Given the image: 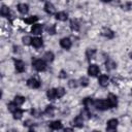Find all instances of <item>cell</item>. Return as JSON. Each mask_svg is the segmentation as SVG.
Listing matches in <instances>:
<instances>
[{
	"label": "cell",
	"instance_id": "6da1fadb",
	"mask_svg": "<svg viewBox=\"0 0 132 132\" xmlns=\"http://www.w3.org/2000/svg\"><path fill=\"white\" fill-rule=\"evenodd\" d=\"M94 106L99 110H106V109L110 108V105L106 99H98V100L94 101Z\"/></svg>",
	"mask_w": 132,
	"mask_h": 132
},
{
	"label": "cell",
	"instance_id": "7a4b0ae2",
	"mask_svg": "<svg viewBox=\"0 0 132 132\" xmlns=\"http://www.w3.org/2000/svg\"><path fill=\"white\" fill-rule=\"evenodd\" d=\"M32 65H33L34 69L37 70V71H44L46 69L45 60H42V59H35L32 62Z\"/></svg>",
	"mask_w": 132,
	"mask_h": 132
},
{
	"label": "cell",
	"instance_id": "3957f363",
	"mask_svg": "<svg viewBox=\"0 0 132 132\" xmlns=\"http://www.w3.org/2000/svg\"><path fill=\"white\" fill-rule=\"evenodd\" d=\"M99 72H100V69L96 64H91L88 68V74L90 76H97Z\"/></svg>",
	"mask_w": 132,
	"mask_h": 132
},
{
	"label": "cell",
	"instance_id": "277c9868",
	"mask_svg": "<svg viewBox=\"0 0 132 132\" xmlns=\"http://www.w3.org/2000/svg\"><path fill=\"white\" fill-rule=\"evenodd\" d=\"M27 86L30 87L31 89H38L40 87V81L37 79V78H34V77H31L27 80Z\"/></svg>",
	"mask_w": 132,
	"mask_h": 132
},
{
	"label": "cell",
	"instance_id": "5b68a950",
	"mask_svg": "<svg viewBox=\"0 0 132 132\" xmlns=\"http://www.w3.org/2000/svg\"><path fill=\"white\" fill-rule=\"evenodd\" d=\"M60 45L64 48V50H69L72 45V41L70 40V38L68 37H64L60 40Z\"/></svg>",
	"mask_w": 132,
	"mask_h": 132
},
{
	"label": "cell",
	"instance_id": "8992f818",
	"mask_svg": "<svg viewBox=\"0 0 132 132\" xmlns=\"http://www.w3.org/2000/svg\"><path fill=\"white\" fill-rule=\"evenodd\" d=\"M107 126H106V130H108V131H111V130H114V129H117V127H118V124H119V121L117 120V119H110V120H108L107 121Z\"/></svg>",
	"mask_w": 132,
	"mask_h": 132
},
{
	"label": "cell",
	"instance_id": "52a82bcc",
	"mask_svg": "<svg viewBox=\"0 0 132 132\" xmlns=\"http://www.w3.org/2000/svg\"><path fill=\"white\" fill-rule=\"evenodd\" d=\"M14 67H15V70L20 73L24 72L25 69H26V66H25V63L22 61V60H14Z\"/></svg>",
	"mask_w": 132,
	"mask_h": 132
},
{
	"label": "cell",
	"instance_id": "ba28073f",
	"mask_svg": "<svg viewBox=\"0 0 132 132\" xmlns=\"http://www.w3.org/2000/svg\"><path fill=\"white\" fill-rule=\"evenodd\" d=\"M101 34H102L104 37H106L107 39H111V38L114 37V33H113V31L110 30L109 28H103L102 31H101Z\"/></svg>",
	"mask_w": 132,
	"mask_h": 132
},
{
	"label": "cell",
	"instance_id": "9c48e42d",
	"mask_svg": "<svg viewBox=\"0 0 132 132\" xmlns=\"http://www.w3.org/2000/svg\"><path fill=\"white\" fill-rule=\"evenodd\" d=\"M106 100L108 101V103H109V105H110V108H111V107H116V106H117V104H118L117 96H116V95H113V94H109Z\"/></svg>",
	"mask_w": 132,
	"mask_h": 132
},
{
	"label": "cell",
	"instance_id": "30bf717a",
	"mask_svg": "<svg viewBox=\"0 0 132 132\" xmlns=\"http://www.w3.org/2000/svg\"><path fill=\"white\" fill-rule=\"evenodd\" d=\"M44 10H45V12L48 13V14H54V13L56 12V8H55V6H54L51 2H46V3L44 4Z\"/></svg>",
	"mask_w": 132,
	"mask_h": 132
},
{
	"label": "cell",
	"instance_id": "8fae6325",
	"mask_svg": "<svg viewBox=\"0 0 132 132\" xmlns=\"http://www.w3.org/2000/svg\"><path fill=\"white\" fill-rule=\"evenodd\" d=\"M98 81H99V85H100L101 87H107V85H108V82H109V78H108L107 75L102 74V75L99 76Z\"/></svg>",
	"mask_w": 132,
	"mask_h": 132
},
{
	"label": "cell",
	"instance_id": "7c38bea8",
	"mask_svg": "<svg viewBox=\"0 0 132 132\" xmlns=\"http://www.w3.org/2000/svg\"><path fill=\"white\" fill-rule=\"evenodd\" d=\"M18 10L22 14H26L29 11V6L26 3H20V4H18Z\"/></svg>",
	"mask_w": 132,
	"mask_h": 132
},
{
	"label": "cell",
	"instance_id": "4fadbf2b",
	"mask_svg": "<svg viewBox=\"0 0 132 132\" xmlns=\"http://www.w3.org/2000/svg\"><path fill=\"white\" fill-rule=\"evenodd\" d=\"M56 19H57L58 21L64 22V21H66V20L68 19V13L65 12V11H59V12L56 13Z\"/></svg>",
	"mask_w": 132,
	"mask_h": 132
},
{
	"label": "cell",
	"instance_id": "5bb4252c",
	"mask_svg": "<svg viewBox=\"0 0 132 132\" xmlns=\"http://www.w3.org/2000/svg\"><path fill=\"white\" fill-rule=\"evenodd\" d=\"M32 33L35 34V35H39L42 33V26L40 24H34L33 27H32Z\"/></svg>",
	"mask_w": 132,
	"mask_h": 132
},
{
	"label": "cell",
	"instance_id": "9a60e30c",
	"mask_svg": "<svg viewBox=\"0 0 132 132\" xmlns=\"http://www.w3.org/2000/svg\"><path fill=\"white\" fill-rule=\"evenodd\" d=\"M46 96L50 100H54L55 98H57V90L56 89H48L46 92Z\"/></svg>",
	"mask_w": 132,
	"mask_h": 132
},
{
	"label": "cell",
	"instance_id": "2e32d148",
	"mask_svg": "<svg viewBox=\"0 0 132 132\" xmlns=\"http://www.w3.org/2000/svg\"><path fill=\"white\" fill-rule=\"evenodd\" d=\"M50 128L53 130H59L62 129V122L61 121H54L50 124Z\"/></svg>",
	"mask_w": 132,
	"mask_h": 132
},
{
	"label": "cell",
	"instance_id": "e0dca14e",
	"mask_svg": "<svg viewBox=\"0 0 132 132\" xmlns=\"http://www.w3.org/2000/svg\"><path fill=\"white\" fill-rule=\"evenodd\" d=\"M32 45H33L34 47H36V48L41 47V46H42V39L39 38V37H34V38H32Z\"/></svg>",
	"mask_w": 132,
	"mask_h": 132
},
{
	"label": "cell",
	"instance_id": "ac0fdd59",
	"mask_svg": "<svg viewBox=\"0 0 132 132\" xmlns=\"http://www.w3.org/2000/svg\"><path fill=\"white\" fill-rule=\"evenodd\" d=\"M0 13H1L2 16H9L10 10H9V8L6 5H2L1 6V9H0Z\"/></svg>",
	"mask_w": 132,
	"mask_h": 132
},
{
	"label": "cell",
	"instance_id": "d6986e66",
	"mask_svg": "<svg viewBox=\"0 0 132 132\" xmlns=\"http://www.w3.org/2000/svg\"><path fill=\"white\" fill-rule=\"evenodd\" d=\"M54 58H55V55L52 52H46L43 56V60H45L46 62H53Z\"/></svg>",
	"mask_w": 132,
	"mask_h": 132
},
{
	"label": "cell",
	"instance_id": "ffe728a7",
	"mask_svg": "<svg viewBox=\"0 0 132 132\" xmlns=\"http://www.w3.org/2000/svg\"><path fill=\"white\" fill-rule=\"evenodd\" d=\"M73 123H74V125L75 126H77V127H82V123H84V119H82V117L81 116H77L74 120H73Z\"/></svg>",
	"mask_w": 132,
	"mask_h": 132
},
{
	"label": "cell",
	"instance_id": "44dd1931",
	"mask_svg": "<svg viewBox=\"0 0 132 132\" xmlns=\"http://www.w3.org/2000/svg\"><path fill=\"white\" fill-rule=\"evenodd\" d=\"M19 105L14 102V101H12V102H9L8 104H7V108H8V110L9 111H11V112H14L19 107H18Z\"/></svg>",
	"mask_w": 132,
	"mask_h": 132
},
{
	"label": "cell",
	"instance_id": "7402d4cb",
	"mask_svg": "<svg viewBox=\"0 0 132 132\" xmlns=\"http://www.w3.org/2000/svg\"><path fill=\"white\" fill-rule=\"evenodd\" d=\"M27 24H32V25H34L37 21H38V18L36 16V15H32V16H30V18H27V19H25L24 20Z\"/></svg>",
	"mask_w": 132,
	"mask_h": 132
},
{
	"label": "cell",
	"instance_id": "603a6c76",
	"mask_svg": "<svg viewBox=\"0 0 132 132\" xmlns=\"http://www.w3.org/2000/svg\"><path fill=\"white\" fill-rule=\"evenodd\" d=\"M95 54H96V50H94V48H89V50H87L86 56H87V58H88L89 60H91V59L94 58Z\"/></svg>",
	"mask_w": 132,
	"mask_h": 132
},
{
	"label": "cell",
	"instance_id": "cb8c5ba5",
	"mask_svg": "<svg viewBox=\"0 0 132 132\" xmlns=\"http://www.w3.org/2000/svg\"><path fill=\"white\" fill-rule=\"evenodd\" d=\"M70 27H71V29H72L73 31H78V30H79V24L77 23L76 20H72V21L70 22Z\"/></svg>",
	"mask_w": 132,
	"mask_h": 132
},
{
	"label": "cell",
	"instance_id": "d4e9b609",
	"mask_svg": "<svg viewBox=\"0 0 132 132\" xmlns=\"http://www.w3.org/2000/svg\"><path fill=\"white\" fill-rule=\"evenodd\" d=\"M84 105L87 107V108H89V107H91L92 105H94V101H93V99L92 98H86V99H84Z\"/></svg>",
	"mask_w": 132,
	"mask_h": 132
},
{
	"label": "cell",
	"instance_id": "484cf974",
	"mask_svg": "<svg viewBox=\"0 0 132 132\" xmlns=\"http://www.w3.org/2000/svg\"><path fill=\"white\" fill-rule=\"evenodd\" d=\"M56 90H57V98H62V97L65 95V93H66L65 89H64V88H62V87L57 88Z\"/></svg>",
	"mask_w": 132,
	"mask_h": 132
},
{
	"label": "cell",
	"instance_id": "4316f807",
	"mask_svg": "<svg viewBox=\"0 0 132 132\" xmlns=\"http://www.w3.org/2000/svg\"><path fill=\"white\" fill-rule=\"evenodd\" d=\"M13 101H14L18 105H22V104L25 102V97L18 95V96H15V97H14V100H13Z\"/></svg>",
	"mask_w": 132,
	"mask_h": 132
},
{
	"label": "cell",
	"instance_id": "83f0119b",
	"mask_svg": "<svg viewBox=\"0 0 132 132\" xmlns=\"http://www.w3.org/2000/svg\"><path fill=\"white\" fill-rule=\"evenodd\" d=\"M54 111H55V108H54V106H52V105H47V106H46V108H45V110H44V113H46L47 116H51V117H53V114H54Z\"/></svg>",
	"mask_w": 132,
	"mask_h": 132
},
{
	"label": "cell",
	"instance_id": "f1b7e54d",
	"mask_svg": "<svg viewBox=\"0 0 132 132\" xmlns=\"http://www.w3.org/2000/svg\"><path fill=\"white\" fill-rule=\"evenodd\" d=\"M12 114H13V119H15V120H20V119L22 118V116H23V110L20 109V108H18L14 112H12Z\"/></svg>",
	"mask_w": 132,
	"mask_h": 132
},
{
	"label": "cell",
	"instance_id": "f546056e",
	"mask_svg": "<svg viewBox=\"0 0 132 132\" xmlns=\"http://www.w3.org/2000/svg\"><path fill=\"white\" fill-rule=\"evenodd\" d=\"M22 40H23V43H24L25 45H30V44H32V38H31L30 36H24Z\"/></svg>",
	"mask_w": 132,
	"mask_h": 132
},
{
	"label": "cell",
	"instance_id": "4dcf8cb0",
	"mask_svg": "<svg viewBox=\"0 0 132 132\" xmlns=\"http://www.w3.org/2000/svg\"><path fill=\"white\" fill-rule=\"evenodd\" d=\"M106 68H107L108 70H111V69L116 68V63H114L113 61H111V60H108V61L106 62Z\"/></svg>",
	"mask_w": 132,
	"mask_h": 132
},
{
	"label": "cell",
	"instance_id": "1f68e13d",
	"mask_svg": "<svg viewBox=\"0 0 132 132\" xmlns=\"http://www.w3.org/2000/svg\"><path fill=\"white\" fill-rule=\"evenodd\" d=\"M46 30H47V32H48L50 34H55V33H56V27H55L54 25L48 26V27L46 28Z\"/></svg>",
	"mask_w": 132,
	"mask_h": 132
},
{
	"label": "cell",
	"instance_id": "d6a6232c",
	"mask_svg": "<svg viewBox=\"0 0 132 132\" xmlns=\"http://www.w3.org/2000/svg\"><path fill=\"white\" fill-rule=\"evenodd\" d=\"M79 81H80V85H81L82 87H87V86L89 85V80H88L87 77H81Z\"/></svg>",
	"mask_w": 132,
	"mask_h": 132
},
{
	"label": "cell",
	"instance_id": "836d02e7",
	"mask_svg": "<svg viewBox=\"0 0 132 132\" xmlns=\"http://www.w3.org/2000/svg\"><path fill=\"white\" fill-rule=\"evenodd\" d=\"M68 86L70 87V88H76V86H77V81L75 80V79H71V80H69L68 81Z\"/></svg>",
	"mask_w": 132,
	"mask_h": 132
},
{
	"label": "cell",
	"instance_id": "e575fe53",
	"mask_svg": "<svg viewBox=\"0 0 132 132\" xmlns=\"http://www.w3.org/2000/svg\"><path fill=\"white\" fill-rule=\"evenodd\" d=\"M32 114H33L34 117L38 118V117H40V116H41V111H40V110H38V109H34V110H32Z\"/></svg>",
	"mask_w": 132,
	"mask_h": 132
},
{
	"label": "cell",
	"instance_id": "d590c367",
	"mask_svg": "<svg viewBox=\"0 0 132 132\" xmlns=\"http://www.w3.org/2000/svg\"><path fill=\"white\" fill-rule=\"evenodd\" d=\"M60 77H61V78H65V77H66V74H65L64 71H61V73H60Z\"/></svg>",
	"mask_w": 132,
	"mask_h": 132
}]
</instances>
